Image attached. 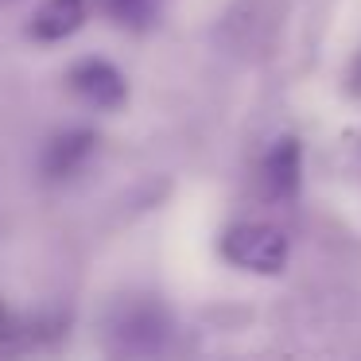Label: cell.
Returning a JSON list of instances; mask_svg holds the SVG:
<instances>
[{
    "label": "cell",
    "instance_id": "5",
    "mask_svg": "<svg viewBox=\"0 0 361 361\" xmlns=\"http://www.w3.org/2000/svg\"><path fill=\"white\" fill-rule=\"evenodd\" d=\"M94 152H97L94 128H66V133H55L47 140V148H43V175H47V179H71Z\"/></svg>",
    "mask_w": 361,
    "mask_h": 361
},
{
    "label": "cell",
    "instance_id": "2",
    "mask_svg": "<svg viewBox=\"0 0 361 361\" xmlns=\"http://www.w3.org/2000/svg\"><path fill=\"white\" fill-rule=\"evenodd\" d=\"M221 252H226L237 268L268 276V272H280V268L288 264V237L276 226H264V221H241V226L226 229Z\"/></svg>",
    "mask_w": 361,
    "mask_h": 361
},
{
    "label": "cell",
    "instance_id": "8",
    "mask_svg": "<svg viewBox=\"0 0 361 361\" xmlns=\"http://www.w3.org/2000/svg\"><path fill=\"white\" fill-rule=\"evenodd\" d=\"M16 334H24V326H20V322L12 319V314L4 311V307H0V350H8Z\"/></svg>",
    "mask_w": 361,
    "mask_h": 361
},
{
    "label": "cell",
    "instance_id": "4",
    "mask_svg": "<svg viewBox=\"0 0 361 361\" xmlns=\"http://www.w3.org/2000/svg\"><path fill=\"white\" fill-rule=\"evenodd\" d=\"M299 171H303V148L295 136H280L260 159V195L272 202H291L299 190Z\"/></svg>",
    "mask_w": 361,
    "mask_h": 361
},
{
    "label": "cell",
    "instance_id": "7",
    "mask_svg": "<svg viewBox=\"0 0 361 361\" xmlns=\"http://www.w3.org/2000/svg\"><path fill=\"white\" fill-rule=\"evenodd\" d=\"M102 4L121 27H128V32H144V27H152L159 16V0H102Z\"/></svg>",
    "mask_w": 361,
    "mask_h": 361
},
{
    "label": "cell",
    "instance_id": "3",
    "mask_svg": "<svg viewBox=\"0 0 361 361\" xmlns=\"http://www.w3.org/2000/svg\"><path fill=\"white\" fill-rule=\"evenodd\" d=\"M66 82H71L74 94L86 105H94V109H121L125 97H128L125 74H121L109 59H82V63L71 66Z\"/></svg>",
    "mask_w": 361,
    "mask_h": 361
},
{
    "label": "cell",
    "instance_id": "10",
    "mask_svg": "<svg viewBox=\"0 0 361 361\" xmlns=\"http://www.w3.org/2000/svg\"><path fill=\"white\" fill-rule=\"evenodd\" d=\"M0 4H12V0H0Z\"/></svg>",
    "mask_w": 361,
    "mask_h": 361
},
{
    "label": "cell",
    "instance_id": "1",
    "mask_svg": "<svg viewBox=\"0 0 361 361\" xmlns=\"http://www.w3.org/2000/svg\"><path fill=\"white\" fill-rule=\"evenodd\" d=\"M171 334V319L152 299H125L109 314V338L125 353H156Z\"/></svg>",
    "mask_w": 361,
    "mask_h": 361
},
{
    "label": "cell",
    "instance_id": "6",
    "mask_svg": "<svg viewBox=\"0 0 361 361\" xmlns=\"http://www.w3.org/2000/svg\"><path fill=\"white\" fill-rule=\"evenodd\" d=\"M82 20H86V0H43L27 24V35L39 43H59L78 32Z\"/></svg>",
    "mask_w": 361,
    "mask_h": 361
},
{
    "label": "cell",
    "instance_id": "9",
    "mask_svg": "<svg viewBox=\"0 0 361 361\" xmlns=\"http://www.w3.org/2000/svg\"><path fill=\"white\" fill-rule=\"evenodd\" d=\"M353 86L361 90V59H357V66H353Z\"/></svg>",
    "mask_w": 361,
    "mask_h": 361
}]
</instances>
